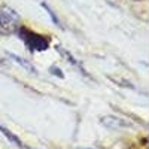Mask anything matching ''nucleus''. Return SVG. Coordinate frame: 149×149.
<instances>
[{
    "mask_svg": "<svg viewBox=\"0 0 149 149\" xmlns=\"http://www.w3.org/2000/svg\"><path fill=\"white\" fill-rule=\"evenodd\" d=\"M19 36L31 51H34V49H37V51H45V49H48V46H49V42L45 39V37L36 34V33H33L30 30L21 29Z\"/></svg>",
    "mask_w": 149,
    "mask_h": 149,
    "instance_id": "nucleus-1",
    "label": "nucleus"
},
{
    "mask_svg": "<svg viewBox=\"0 0 149 149\" xmlns=\"http://www.w3.org/2000/svg\"><path fill=\"white\" fill-rule=\"evenodd\" d=\"M102 122L106 127H110V128H119V127H128L130 125V122H125L121 118H113V116H106L102 119Z\"/></svg>",
    "mask_w": 149,
    "mask_h": 149,
    "instance_id": "nucleus-2",
    "label": "nucleus"
},
{
    "mask_svg": "<svg viewBox=\"0 0 149 149\" xmlns=\"http://www.w3.org/2000/svg\"><path fill=\"white\" fill-rule=\"evenodd\" d=\"M9 57H10V58H14V60L17 61L18 64H21L24 69H26V70H29L30 73H33V74H37V70H36V69H34V67H33V66L29 63V61L22 60L21 57H18V55H15V54H9Z\"/></svg>",
    "mask_w": 149,
    "mask_h": 149,
    "instance_id": "nucleus-3",
    "label": "nucleus"
},
{
    "mask_svg": "<svg viewBox=\"0 0 149 149\" xmlns=\"http://www.w3.org/2000/svg\"><path fill=\"white\" fill-rule=\"evenodd\" d=\"M0 131H2V133H3L5 136H6V137H8V139L10 140V142H14V143H15L17 146H19V148H22V145H21V140H19L18 137H17V136H15V134H12V133H10V131H9L8 128H5L3 125H0Z\"/></svg>",
    "mask_w": 149,
    "mask_h": 149,
    "instance_id": "nucleus-4",
    "label": "nucleus"
},
{
    "mask_svg": "<svg viewBox=\"0 0 149 149\" xmlns=\"http://www.w3.org/2000/svg\"><path fill=\"white\" fill-rule=\"evenodd\" d=\"M42 6H43V8L46 9V12H48V14H49V17H51V19L54 21V24H55V26H60V21H58V18L55 17V14H54V12H52V9L49 8V6H48V5H46L45 2L42 3Z\"/></svg>",
    "mask_w": 149,
    "mask_h": 149,
    "instance_id": "nucleus-5",
    "label": "nucleus"
},
{
    "mask_svg": "<svg viewBox=\"0 0 149 149\" xmlns=\"http://www.w3.org/2000/svg\"><path fill=\"white\" fill-rule=\"evenodd\" d=\"M51 70L54 72V74H57V76H60V78H64V74H63V73H61V70H60L58 67H55V66H52V67H51Z\"/></svg>",
    "mask_w": 149,
    "mask_h": 149,
    "instance_id": "nucleus-6",
    "label": "nucleus"
},
{
    "mask_svg": "<svg viewBox=\"0 0 149 149\" xmlns=\"http://www.w3.org/2000/svg\"><path fill=\"white\" fill-rule=\"evenodd\" d=\"M0 26H5V19L2 18V15H0Z\"/></svg>",
    "mask_w": 149,
    "mask_h": 149,
    "instance_id": "nucleus-7",
    "label": "nucleus"
}]
</instances>
